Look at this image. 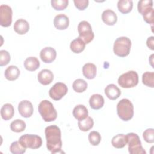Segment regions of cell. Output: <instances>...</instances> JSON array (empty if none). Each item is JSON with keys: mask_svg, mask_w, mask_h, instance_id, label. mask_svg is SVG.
Masks as SVG:
<instances>
[{"mask_svg": "<svg viewBox=\"0 0 154 154\" xmlns=\"http://www.w3.org/2000/svg\"><path fill=\"white\" fill-rule=\"evenodd\" d=\"M19 141L24 147L31 149H38L42 145V138L34 134H24L19 138Z\"/></svg>", "mask_w": 154, "mask_h": 154, "instance_id": "cell-7", "label": "cell"}, {"mask_svg": "<svg viewBox=\"0 0 154 154\" xmlns=\"http://www.w3.org/2000/svg\"><path fill=\"white\" fill-rule=\"evenodd\" d=\"M146 44L147 47L151 50H154V37L151 36L147 40Z\"/></svg>", "mask_w": 154, "mask_h": 154, "instance_id": "cell-38", "label": "cell"}, {"mask_svg": "<svg viewBox=\"0 0 154 154\" xmlns=\"http://www.w3.org/2000/svg\"><path fill=\"white\" fill-rule=\"evenodd\" d=\"M153 1L152 0H141L138 2L137 8L138 12L143 16L149 12L153 10Z\"/></svg>", "mask_w": 154, "mask_h": 154, "instance_id": "cell-16", "label": "cell"}, {"mask_svg": "<svg viewBox=\"0 0 154 154\" xmlns=\"http://www.w3.org/2000/svg\"><path fill=\"white\" fill-rule=\"evenodd\" d=\"M12 9L6 4L0 6V25L3 27H8L12 22Z\"/></svg>", "mask_w": 154, "mask_h": 154, "instance_id": "cell-10", "label": "cell"}, {"mask_svg": "<svg viewBox=\"0 0 154 154\" xmlns=\"http://www.w3.org/2000/svg\"><path fill=\"white\" fill-rule=\"evenodd\" d=\"M45 133L48 150L53 154L62 152L61 133L60 129L56 125L48 126L45 128Z\"/></svg>", "mask_w": 154, "mask_h": 154, "instance_id": "cell-1", "label": "cell"}, {"mask_svg": "<svg viewBox=\"0 0 154 154\" xmlns=\"http://www.w3.org/2000/svg\"><path fill=\"white\" fill-rule=\"evenodd\" d=\"M133 7V2L131 0H119L117 2V8L120 12L127 14L131 11Z\"/></svg>", "mask_w": 154, "mask_h": 154, "instance_id": "cell-27", "label": "cell"}, {"mask_svg": "<svg viewBox=\"0 0 154 154\" xmlns=\"http://www.w3.org/2000/svg\"><path fill=\"white\" fill-rule=\"evenodd\" d=\"M56 56V51L52 47H46L42 49L40 53L42 61L45 63H52L55 60Z\"/></svg>", "mask_w": 154, "mask_h": 154, "instance_id": "cell-11", "label": "cell"}, {"mask_svg": "<svg viewBox=\"0 0 154 154\" xmlns=\"http://www.w3.org/2000/svg\"><path fill=\"white\" fill-rule=\"evenodd\" d=\"M105 94L108 99L111 100H116L120 96L121 91L115 84H111L105 87Z\"/></svg>", "mask_w": 154, "mask_h": 154, "instance_id": "cell-18", "label": "cell"}, {"mask_svg": "<svg viewBox=\"0 0 154 154\" xmlns=\"http://www.w3.org/2000/svg\"><path fill=\"white\" fill-rule=\"evenodd\" d=\"M14 114V109L13 106L10 103L4 104L1 109V116L2 119L8 120L11 119Z\"/></svg>", "mask_w": 154, "mask_h": 154, "instance_id": "cell-25", "label": "cell"}, {"mask_svg": "<svg viewBox=\"0 0 154 154\" xmlns=\"http://www.w3.org/2000/svg\"><path fill=\"white\" fill-rule=\"evenodd\" d=\"M73 115L78 121L83 120L88 117V111L84 105H76L73 110Z\"/></svg>", "mask_w": 154, "mask_h": 154, "instance_id": "cell-21", "label": "cell"}, {"mask_svg": "<svg viewBox=\"0 0 154 154\" xmlns=\"http://www.w3.org/2000/svg\"><path fill=\"white\" fill-rule=\"evenodd\" d=\"M26 123L20 119H16L13 121L10 124V129L15 132H21L25 129Z\"/></svg>", "mask_w": 154, "mask_h": 154, "instance_id": "cell-29", "label": "cell"}, {"mask_svg": "<svg viewBox=\"0 0 154 154\" xmlns=\"http://www.w3.org/2000/svg\"><path fill=\"white\" fill-rule=\"evenodd\" d=\"M78 128L82 131L86 132L91 129L94 125V122L91 117H87L85 119L79 120L78 122Z\"/></svg>", "mask_w": 154, "mask_h": 154, "instance_id": "cell-28", "label": "cell"}, {"mask_svg": "<svg viewBox=\"0 0 154 154\" xmlns=\"http://www.w3.org/2000/svg\"><path fill=\"white\" fill-rule=\"evenodd\" d=\"M87 82L82 79H77L73 83V89L77 93H82L87 88Z\"/></svg>", "mask_w": 154, "mask_h": 154, "instance_id": "cell-30", "label": "cell"}, {"mask_svg": "<svg viewBox=\"0 0 154 154\" xmlns=\"http://www.w3.org/2000/svg\"><path fill=\"white\" fill-rule=\"evenodd\" d=\"M52 7L56 10H63L67 8L69 4L68 0H52Z\"/></svg>", "mask_w": 154, "mask_h": 154, "instance_id": "cell-33", "label": "cell"}, {"mask_svg": "<svg viewBox=\"0 0 154 154\" xmlns=\"http://www.w3.org/2000/svg\"><path fill=\"white\" fill-rule=\"evenodd\" d=\"M68 91L67 85L63 82L55 83L49 90V94L51 99L54 100H59L64 96Z\"/></svg>", "mask_w": 154, "mask_h": 154, "instance_id": "cell-9", "label": "cell"}, {"mask_svg": "<svg viewBox=\"0 0 154 154\" xmlns=\"http://www.w3.org/2000/svg\"><path fill=\"white\" fill-rule=\"evenodd\" d=\"M118 116L123 121L130 120L134 116V106L128 99H122L117 105Z\"/></svg>", "mask_w": 154, "mask_h": 154, "instance_id": "cell-3", "label": "cell"}, {"mask_svg": "<svg viewBox=\"0 0 154 154\" xmlns=\"http://www.w3.org/2000/svg\"><path fill=\"white\" fill-rule=\"evenodd\" d=\"M138 83V75L135 71L130 70L122 75L118 79V84L122 88H132Z\"/></svg>", "mask_w": 154, "mask_h": 154, "instance_id": "cell-6", "label": "cell"}, {"mask_svg": "<svg viewBox=\"0 0 154 154\" xmlns=\"http://www.w3.org/2000/svg\"><path fill=\"white\" fill-rule=\"evenodd\" d=\"M37 79L40 84L46 85L52 82L54 79V75L50 70L43 69L38 73Z\"/></svg>", "mask_w": 154, "mask_h": 154, "instance_id": "cell-14", "label": "cell"}, {"mask_svg": "<svg viewBox=\"0 0 154 154\" xmlns=\"http://www.w3.org/2000/svg\"><path fill=\"white\" fill-rule=\"evenodd\" d=\"M26 148L24 147L19 141L13 142L10 147V150L13 154L24 153L26 152Z\"/></svg>", "mask_w": 154, "mask_h": 154, "instance_id": "cell-32", "label": "cell"}, {"mask_svg": "<svg viewBox=\"0 0 154 154\" xmlns=\"http://www.w3.org/2000/svg\"><path fill=\"white\" fill-rule=\"evenodd\" d=\"M38 110L43 120L46 122L54 121L57 119V111L53 104L48 100L41 101L38 105Z\"/></svg>", "mask_w": 154, "mask_h": 154, "instance_id": "cell-2", "label": "cell"}, {"mask_svg": "<svg viewBox=\"0 0 154 154\" xmlns=\"http://www.w3.org/2000/svg\"><path fill=\"white\" fill-rule=\"evenodd\" d=\"M131 48V40L126 37H120L115 40L113 51L116 55L120 57H125L129 54Z\"/></svg>", "mask_w": 154, "mask_h": 154, "instance_id": "cell-4", "label": "cell"}, {"mask_svg": "<svg viewBox=\"0 0 154 154\" xmlns=\"http://www.w3.org/2000/svg\"><path fill=\"white\" fill-rule=\"evenodd\" d=\"M113 147L117 149L123 148L127 144V137L126 135L119 134L113 137L111 140Z\"/></svg>", "mask_w": 154, "mask_h": 154, "instance_id": "cell-24", "label": "cell"}, {"mask_svg": "<svg viewBox=\"0 0 154 154\" xmlns=\"http://www.w3.org/2000/svg\"><path fill=\"white\" fill-rule=\"evenodd\" d=\"M142 82L145 85L153 88L154 87V72H146L144 73L142 76Z\"/></svg>", "mask_w": 154, "mask_h": 154, "instance_id": "cell-31", "label": "cell"}, {"mask_svg": "<svg viewBox=\"0 0 154 154\" xmlns=\"http://www.w3.org/2000/svg\"><path fill=\"white\" fill-rule=\"evenodd\" d=\"M13 28L16 33L20 35H23L29 31V25L26 20L23 19H19L15 22Z\"/></svg>", "mask_w": 154, "mask_h": 154, "instance_id": "cell-17", "label": "cell"}, {"mask_svg": "<svg viewBox=\"0 0 154 154\" xmlns=\"http://www.w3.org/2000/svg\"><path fill=\"white\" fill-rule=\"evenodd\" d=\"M88 140L92 146H97L101 141V135L97 131H91L88 134Z\"/></svg>", "mask_w": 154, "mask_h": 154, "instance_id": "cell-34", "label": "cell"}, {"mask_svg": "<svg viewBox=\"0 0 154 154\" xmlns=\"http://www.w3.org/2000/svg\"><path fill=\"white\" fill-rule=\"evenodd\" d=\"M75 7L79 10H85L88 5L89 1L88 0H74Z\"/></svg>", "mask_w": 154, "mask_h": 154, "instance_id": "cell-37", "label": "cell"}, {"mask_svg": "<svg viewBox=\"0 0 154 154\" xmlns=\"http://www.w3.org/2000/svg\"><path fill=\"white\" fill-rule=\"evenodd\" d=\"M103 22L107 25H114L117 21V16L116 13L110 9L105 10L102 14Z\"/></svg>", "mask_w": 154, "mask_h": 154, "instance_id": "cell-15", "label": "cell"}, {"mask_svg": "<svg viewBox=\"0 0 154 154\" xmlns=\"http://www.w3.org/2000/svg\"><path fill=\"white\" fill-rule=\"evenodd\" d=\"M24 67L28 71L33 72L40 67V62L35 57H28L23 63Z\"/></svg>", "mask_w": 154, "mask_h": 154, "instance_id": "cell-23", "label": "cell"}, {"mask_svg": "<svg viewBox=\"0 0 154 154\" xmlns=\"http://www.w3.org/2000/svg\"><path fill=\"white\" fill-rule=\"evenodd\" d=\"M104 102L105 101L103 96L99 94H93L89 99L90 107L95 110H97L102 108L104 105Z\"/></svg>", "mask_w": 154, "mask_h": 154, "instance_id": "cell-19", "label": "cell"}, {"mask_svg": "<svg viewBox=\"0 0 154 154\" xmlns=\"http://www.w3.org/2000/svg\"><path fill=\"white\" fill-rule=\"evenodd\" d=\"M143 137L147 143H153L154 142V129L153 128L147 129L143 132Z\"/></svg>", "mask_w": 154, "mask_h": 154, "instance_id": "cell-36", "label": "cell"}, {"mask_svg": "<svg viewBox=\"0 0 154 154\" xmlns=\"http://www.w3.org/2000/svg\"><path fill=\"white\" fill-rule=\"evenodd\" d=\"M128 151L131 154H146V152L143 149L139 136L135 133L131 132L126 135Z\"/></svg>", "mask_w": 154, "mask_h": 154, "instance_id": "cell-5", "label": "cell"}, {"mask_svg": "<svg viewBox=\"0 0 154 154\" xmlns=\"http://www.w3.org/2000/svg\"><path fill=\"white\" fill-rule=\"evenodd\" d=\"M11 60L10 54L5 50L0 51V66H4L8 64Z\"/></svg>", "mask_w": 154, "mask_h": 154, "instance_id": "cell-35", "label": "cell"}, {"mask_svg": "<svg viewBox=\"0 0 154 154\" xmlns=\"http://www.w3.org/2000/svg\"><path fill=\"white\" fill-rule=\"evenodd\" d=\"M79 37L81 38L85 44L90 43L94 38V34L92 31L91 25L85 20L80 22L78 26Z\"/></svg>", "mask_w": 154, "mask_h": 154, "instance_id": "cell-8", "label": "cell"}, {"mask_svg": "<svg viewBox=\"0 0 154 154\" xmlns=\"http://www.w3.org/2000/svg\"><path fill=\"white\" fill-rule=\"evenodd\" d=\"M96 66L95 64L91 63H86L82 67L83 75L88 79L94 78L96 75Z\"/></svg>", "mask_w": 154, "mask_h": 154, "instance_id": "cell-20", "label": "cell"}, {"mask_svg": "<svg viewBox=\"0 0 154 154\" xmlns=\"http://www.w3.org/2000/svg\"><path fill=\"white\" fill-rule=\"evenodd\" d=\"M20 75V70L15 66H10L5 70L4 76L8 81H14L17 79Z\"/></svg>", "mask_w": 154, "mask_h": 154, "instance_id": "cell-22", "label": "cell"}, {"mask_svg": "<svg viewBox=\"0 0 154 154\" xmlns=\"http://www.w3.org/2000/svg\"><path fill=\"white\" fill-rule=\"evenodd\" d=\"M19 114L23 117H30L33 114V106L31 102L27 100L21 101L18 105Z\"/></svg>", "mask_w": 154, "mask_h": 154, "instance_id": "cell-12", "label": "cell"}, {"mask_svg": "<svg viewBox=\"0 0 154 154\" xmlns=\"http://www.w3.org/2000/svg\"><path fill=\"white\" fill-rule=\"evenodd\" d=\"M54 25L59 30L66 29L69 25V17L64 14H58L54 18Z\"/></svg>", "mask_w": 154, "mask_h": 154, "instance_id": "cell-13", "label": "cell"}, {"mask_svg": "<svg viewBox=\"0 0 154 154\" xmlns=\"http://www.w3.org/2000/svg\"><path fill=\"white\" fill-rule=\"evenodd\" d=\"M85 47V43L79 37H78L72 40L70 45V48L71 51L76 54H79L82 52L84 50Z\"/></svg>", "mask_w": 154, "mask_h": 154, "instance_id": "cell-26", "label": "cell"}]
</instances>
